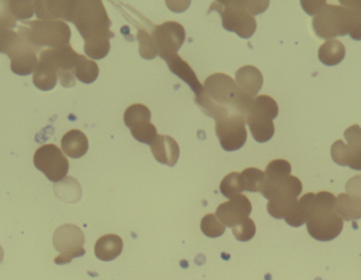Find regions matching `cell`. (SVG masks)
<instances>
[{
  "mask_svg": "<svg viewBox=\"0 0 361 280\" xmlns=\"http://www.w3.org/2000/svg\"><path fill=\"white\" fill-rule=\"evenodd\" d=\"M74 23L85 40L84 50L92 59H103L110 51V39L114 37L110 31L111 20L104 4L99 0H75Z\"/></svg>",
  "mask_w": 361,
  "mask_h": 280,
  "instance_id": "6da1fadb",
  "label": "cell"
},
{
  "mask_svg": "<svg viewBox=\"0 0 361 280\" xmlns=\"http://www.w3.org/2000/svg\"><path fill=\"white\" fill-rule=\"evenodd\" d=\"M254 99L242 93L235 80L225 73H214L204 82V92L195 97V103L214 120L228 114L245 116Z\"/></svg>",
  "mask_w": 361,
  "mask_h": 280,
  "instance_id": "7a4b0ae2",
  "label": "cell"
},
{
  "mask_svg": "<svg viewBox=\"0 0 361 280\" xmlns=\"http://www.w3.org/2000/svg\"><path fill=\"white\" fill-rule=\"evenodd\" d=\"M269 4V1H214L210 6L208 14L212 11L220 13L225 30L247 39L257 30L254 15L264 12Z\"/></svg>",
  "mask_w": 361,
  "mask_h": 280,
  "instance_id": "3957f363",
  "label": "cell"
},
{
  "mask_svg": "<svg viewBox=\"0 0 361 280\" xmlns=\"http://www.w3.org/2000/svg\"><path fill=\"white\" fill-rule=\"evenodd\" d=\"M336 197L329 192L315 195L313 211L307 221V232L318 241H331L341 235L343 220L335 212Z\"/></svg>",
  "mask_w": 361,
  "mask_h": 280,
  "instance_id": "277c9868",
  "label": "cell"
},
{
  "mask_svg": "<svg viewBox=\"0 0 361 280\" xmlns=\"http://www.w3.org/2000/svg\"><path fill=\"white\" fill-rule=\"evenodd\" d=\"M18 32L23 33L38 50L44 47L49 49L67 46L71 39V29L63 20L25 21L19 25Z\"/></svg>",
  "mask_w": 361,
  "mask_h": 280,
  "instance_id": "5b68a950",
  "label": "cell"
},
{
  "mask_svg": "<svg viewBox=\"0 0 361 280\" xmlns=\"http://www.w3.org/2000/svg\"><path fill=\"white\" fill-rule=\"evenodd\" d=\"M278 114L279 107L273 97L269 95L255 97L246 120L255 141L265 143L274 137V120L277 118Z\"/></svg>",
  "mask_w": 361,
  "mask_h": 280,
  "instance_id": "8992f818",
  "label": "cell"
},
{
  "mask_svg": "<svg viewBox=\"0 0 361 280\" xmlns=\"http://www.w3.org/2000/svg\"><path fill=\"white\" fill-rule=\"evenodd\" d=\"M80 54L72 48L71 44L59 48L46 49L40 51L38 59L42 63L52 66L56 71L57 78L61 86L71 88L76 85L74 69Z\"/></svg>",
  "mask_w": 361,
  "mask_h": 280,
  "instance_id": "52a82bcc",
  "label": "cell"
},
{
  "mask_svg": "<svg viewBox=\"0 0 361 280\" xmlns=\"http://www.w3.org/2000/svg\"><path fill=\"white\" fill-rule=\"evenodd\" d=\"M316 35L324 39H334L337 36H345L350 32V18L343 6L328 4L313 19Z\"/></svg>",
  "mask_w": 361,
  "mask_h": 280,
  "instance_id": "ba28073f",
  "label": "cell"
},
{
  "mask_svg": "<svg viewBox=\"0 0 361 280\" xmlns=\"http://www.w3.org/2000/svg\"><path fill=\"white\" fill-rule=\"evenodd\" d=\"M84 243L85 235L78 226L74 224L59 226L53 236V245L61 253L55 258V264H69L74 258L84 256L86 254Z\"/></svg>",
  "mask_w": 361,
  "mask_h": 280,
  "instance_id": "9c48e42d",
  "label": "cell"
},
{
  "mask_svg": "<svg viewBox=\"0 0 361 280\" xmlns=\"http://www.w3.org/2000/svg\"><path fill=\"white\" fill-rule=\"evenodd\" d=\"M34 165L52 182H59L67 177L69 161L54 144H46L36 150L33 157Z\"/></svg>",
  "mask_w": 361,
  "mask_h": 280,
  "instance_id": "30bf717a",
  "label": "cell"
},
{
  "mask_svg": "<svg viewBox=\"0 0 361 280\" xmlns=\"http://www.w3.org/2000/svg\"><path fill=\"white\" fill-rule=\"evenodd\" d=\"M216 133L220 145L226 152H235L243 147L247 140L246 118L241 114H229L216 118Z\"/></svg>",
  "mask_w": 361,
  "mask_h": 280,
  "instance_id": "8fae6325",
  "label": "cell"
},
{
  "mask_svg": "<svg viewBox=\"0 0 361 280\" xmlns=\"http://www.w3.org/2000/svg\"><path fill=\"white\" fill-rule=\"evenodd\" d=\"M152 39L158 54L163 59H167L178 54L186 37L184 27L177 21H166L156 25L152 32Z\"/></svg>",
  "mask_w": 361,
  "mask_h": 280,
  "instance_id": "7c38bea8",
  "label": "cell"
},
{
  "mask_svg": "<svg viewBox=\"0 0 361 280\" xmlns=\"http://www.w3.org/2000/svg\"><path fill=\"white\" fill-rule=\"evenodd\" d=\"M18 33V42L8 56L11 59V70L17 75L25 76L34 73L37 68L38 50L23 33Z\"/></svg>",
  "mask_w": 361,
  "mask_h": 280,
  "instance_id": "4fadbf2b",
  "label": "cell"
},
{
  "mask_svg": "<svg viewBox=\"0 0 361 280\" xmlns=\"http://www.w3.org/2000/svg\"><path fill=\"white\" fill-rule=\"evenodd\" d=\"M252 211L250 199L241 194L219 205L216 216L225 226L233 229L250 218Z\"/></svg>",
  "mask_w": 361,
  "mask_h": 280,
  "instance_id": "5bb4252c",
  "label": "cell"
},
{
  "mask_svg": "<svg viewBox=\"0 0 361 280\" xmlns=\"http://www.w3.org/2000/svg\"><path fill=\"white\" fill-rule=\"evenodd\" d=\"M302 192V183L295 176H288L286 179L279 181H265L263 184L261 194L263 197L273 200V199H297Z\"/></svg>",
  "mask_w": 361,
  "mask_h": 280,
  "instance_id": "9a60e30c",
  "label": "cell"
},
{
  "mask_svg": "<svg viewBox=\"0 0 361 280\" xmlns=\"http://www.w3.org/2000/svg\"><path fill=\"white\" fill-rule=\"evenodd\" d=\"M75 0H63V1H35L36 16L39 20L72 21Z\"/></svg>",
  "mask_w": 361,
  "mask_h": 280,
  "instance_id": "2e32d148",
  "label": "cell"
},
{
  "mask_svg": "<svg viewBox=\"0 0 361 280\" xmlns=\"http://www.w3.org/2000/svg\"><path fill=\"white\" fill-rule=\"evenodd\" d=\"M235 83L243 95L254 99L262 88L263 75L258 68L254 66H244L235 73Z\"/></svg>",
  "mask_w": 361,
  "mask_h": 280,
  "instance_id": "e0dca14e",
  "label": "cell"
},
{
  "mask_svg": "<svg viewBox=\"0 0 361 280\" xmlns=\"http://www.w3.org/2000/svg\"><path fill=\"white\" fill-rule=\"evenodd\" d=\"M152 152L159 163L173 167L180 157L179 144L169 135H158L152 144Z\"/></svg>",
  "mask_w": 361,
  "mask_h": 280,
  "instance_id": "ac0fdd59",
  "label": "cell"
},
{
  "mask_svg": "<svg viewBox=\"0 0 361 280\" xmlns=\"http://www.w3.org/2000/svg\"><path fill=\"white\" fill-rule=\"evenodd\" d=\"M165 61L169 65V70L190 87L191 90L195 92V97H200L204 92V86L200 83L195 71L180 55H173L165 59Z\"/></svg>",
  "mask_w": 361,
  "mask_h": 280,
  "instance_id": "d6986e66",
  "label": "cell"
},
{
  "mask_svg": "<svg viewBox=\"0 0 361 280\" xmlns=\"http://www.w3.org/2000/svg\"><path fill=\"white\" fill-rule=\"evenodd\" d=\"M61 144L63 154L72 159L82 158L89 150L88 138L78 129H72L65 133Z\"/></svg>",
  "mask_w": 361,
  "mask_h": 280,
  "instance_id": "ffe728a7",
  "label": "cell"
},
{
  "mask_svg": "<svg viewBox=\"0 0 361 280\" xmlns=\"http://www.w3.org/2000/svg\"><path fill=\"white\" fill-rule=\"evenodd\" d=\"M314 200H315V194L313 193H307L305 196L301 197L284 218L286 224L293 228H299L307 224L313 211Z\"/></svg>",
  "mask_w": 361,
  "mask_h": 280,
  "instance_id": "44dd1931",
  "label": "cell"
},
{
  "mask_svg": "<svg viewBox=\"0 0 361 280\" xmlns=\"http://www.w3.org/2000/svg\"><path fill=\"white\" fill-rule=\"evenodd\" d=\"M123 247L124 243L120 236L116 234L105 235L95 243V256L102 262H112L122 254Z\"/></svg>",
  "mask_w": 361,
  "mask_h": 280,
  "instance_id": "7402d4cb",
  "label": "cell"
},
{
  "mask_svg": "<svg viewBox=\"0 0 361 280\" xmlns=\"http://www.w3.org/2000/svg\"><path fill=\"white\" fill-rule=\"evenodd\" d=\"M335 212L345 221L361 219V198L349 194H341L336 198Z\"/></svg>",
  "mask_w": 361,
  "mask_h": 280,
  "instance_id": "603a6c76",
  "label": "cell"
},
{
  "mask_svg": "<svg viewBox=\"0 0 361 280\" xmlns=\"http://www.w3.org/2000/svg\"><path fill=\"white\" fill-rule=\"evenodd\" d=\"M345 53L347 52H345V44L341 40H326L318 50V59L324 65L332 67L343 61Z\"/></svg>",
  "mask_w": 361,
  "mask_h": 280,
  "instance_id": "cb8c5ba5",
  "label": "cell"
},
{
  "mask_svg": "<svg viewBox=\"0 0 361 280\" xmlns=\"http://www.w3.org/2000/svg\"><path fill=\"white\" fill-rule=\"evenodd\" d=\"M33 84L42 91H50L56 86L57 74L54 68L39 61L33 73Z\"/></svg>",
  "mask_w": 361,
  "mask_h": 280,
  "instance_id": "d4e9b609",
  "label": "cell"
},
{
  "mask_svg": "<svg viewBox=\"0 0 361 280\" xmlns=\"http://www.w3.org/2000/svg\"><path fill=\"white\" fill-rule=\"evenodd\" d=\"M99 68L97 63L80 54L74 69L75 78L84 84H92L99 78Z\"/></svg>",
  "mask_w": 361,
  "mask_h": 280,
  "instance_id": "484cf974",
  "label": "cell"
},
{
  "mask_svg": "<svg viewBox=\"0 0 361 280\" xmlns=\"http://www.w3.org/2000/svg\"><path fill=\"white\" fill-rule=\"evenodd\" d=\"M152 120V112L147 106L143 104H133L127 108L124 114L125 125L129 129L149 123Z\"/></svg>",
  "mask_w": 361,
  "mask_h": 280,
  "instance_id": "4316f807",
  "label": "cell"
},
{
  "mask_svg": "<svg viewBox=\"0 0 361 280\" xmlns=\"http://www.w3.org/2000/svg\"><path fill=\"white\" fill-rule=\"evenodd\" d=\"M341 6L347 10L350 18V36L352 39L361 40V0H345Z\"/></svg>",
  "mask_w": 361,
  "mask_h": 280,
  "instance_id": "83f0119b",
  "label": "cell"
},
{
  "mask_svg": "<svg viewBox=\"0 0 361 280\" xmlns=\"http://www.w3.org/2000/svg\"><path fill=\"white\" fill-rule=\"evenodd\" d=\"M244 190L250 193L261 192L264 184L265 175L261 169L248 167L241 173Z\"/></svg>",
  "mask_w": 361,
  "mask_h": 280,
  "instance_id": "f1b7e54d",
  "label": "cell"
},
{
  "mask_svg": "<svg viewBox=\"0 0 361 280\" xmlns=\"http://www.w3.org/2000/svg\"><path fill=\"white\" fill-rule=\"evenodd\" d=\"M55 194L59 199H63L66 202H76L78 200L73 194L82 196V188L80 184L73 178H67L61 183L54 186Z\"/></svg>",
  "mask_w": 361,
  "mask_h": 280,
  "instance_id": "f546056e",
  "label": "cell"
},
{
  "mask_svg": "<svg viewBox=\"0 0 361 280\" xmlns=\"http://www.w3.org/2000/svg\"><path fill=\"white\" fill-rule=\"evenodd\" d=\"M292 173V165L283 159L271 161L265 169V181H279L286 179Z\"/></svg>",
  "mask_w": 361,
  "mask_h": 280,
  "instance_id": "4dcf8cb0",
  "label": "cell"
},
{
  "mask_svg": "<svg viewBox=\"0 0 361 280\" xmlns=\"http://www.w3.org/2000/svg\"><path fill=\"white\" fill-rule=\"evenodd\" d=\"M243 183H242L241 174L231 173L221 181L220 192L223 196L231 199L239 196L243 192Z\"/></svg>",
  "mask_w": 361,
  "mask_h": 280,
  "instance_id": "1f68e13d",
  "label": "cell"
},
{
  "mask_svg": "<svg viewBox=\"0 0 361 280\" xmlns=\"http://www.w3.org/2000/svg\"><path fill=\"white\" fill-rule=\"evenodd\" d=\"M297 201L298 199H273L267 203V212L276 219H284L288 212L296 205Z\"/></svg>",
  "mask_w": 361,
  "mask_h": 280,
  "instance_id": "d6a6232c",
  "label": "cell"
},
{
  "mask_svg": "<svg viewBox=\"0 0 361 280\" xmlns=\"http://www.w3.org/2000/svg\"><path fill=\"white\" fill-rule=\"evenodd\" d=\"M201 230L206 237L218 238L224 234L226 226L218 219L214 214H208L202 218Z\"/></svg>",
  "mask_w": 361,
  "mask_h": 280,
  "instance_id": "836d02e7",
  "label": "cell"
},
{
  "mask_svg": "<svg viewBox=\"0 0 361 280\" xmlns=\"http://www.w3.org/2000/svg\"><path fill=\"white\" fill-rule=\"evenodd\" d=\"M11 13L14 15L15 18L23 21L25 19L31 18L35 13V1H8Z\"/></svg>",
  "mask_w": 361,
  "mask_h": 280,
  "instance_id": "e575fe53",
  "label": "cell"
},
{
  "mask_svg": "<svg viewBox=\"0 0 361 280\" xmlns=\"http://www.w3.org/2000/svg\"><path fill=\"white\" fill-rule=\"evenodd\" d=\"M131 135L135 138L137 141L141 143L148 144L152 145L154 140L158 137V130L156 126L152 123H146V124L141 125V126L135 127L131 128Z\"/></svg>",
  "mask_w": 361,
  "mask_h": 280,
  "instance_id": "d590c367",
  "label": "cell"
},
{
  "mask_svg": "<svg viewBox=\"0 0 361 280\" xmlns=\"http://www.w3.org/2000/svg\"><path fill=\"white\" fill-rule=\"evenodd\" d=\"M137 40L140 44V54L143 59H154L158 55L152 34L148 33L145 30H139Z\"/></svg>",
  "mask_w": 361,
  "mask_h": 280,
  "instance_id": "8d00e7d4",
  "label": "cell"
},
{
  "mask_svg": "<svg viewBox=\"0 0 361 280\" xmlns=\"http://www.w3.org/2000/svg\"><path fill=\"white\" fill-rule=\"evenodd\" d=\"M233 234L237 241L245 243V241L254 238L255 234H256V224L250 218H247L233 228Z\"/></svg>",
  "mask_w": 361,
  "mask_h": 280,
  "instance_id": "74e56055",
  "label": "cell"
},
{
  "mask_svg": "<svg viewBox=\"0 0 361 280\" xmlns=\"http://www.w3.org/2000/svg\"><path fill=\"white\" fill-rule=\"evenodd\" d=\"M18 42V33L10 28L0 27V53L8 54Z\"/></svg>",
  "mask_w": 361,
  "mask_h": 280,
  "instance_id": "f35d334b",
  "label": "cell"
},
{
  "mask_svg": "<svg viewBox=\"0 0 361 280\" xmlns=\"http://www.w3.org/2000/svg\"><path fill=\"white\" fill-rule=\"evenodd\" d=\"M331 156L336 164L341 165V166H348L347 144L341 140L335 142L331 148Z\"/></svg>",
  "mask_w": 361,
  "mask_h": 280,
  "instance_id": "ab89813d",
  "label": "cell"
},
{
  "mask_svg": "<svg viewBox=\"0 0 361 280\" xmlns=\"http://www.w3.org/2000/svg\"><path fill=\"white\" fill-rule=\"evenodd\" d=\"M343 135L347 140L348 145L361 148V127L360 125H353V126L349 127Z\"/></svg>",
  "mask_w": 361,
  "mask_h": 280,
  "instance_id": "60d3db41",
  "label": "cell"
},
{
  "mask_svg": "<svg viewBox=\"0 0 361 280\" xmlns=\"http://www.w3.org/2000/svg\"><path fill=\"white\" fill-rule=\"evenodd\" d=\"M345 190L348 194L361 198V175L351 178L345 184Z\"/></svg>",
  "mask_w": 361,
  "mask_h": 280,
  "instance_id": "b9f144b4",
  "label": "cell"
},
{
  "mask_svg": "<svg viewBox=\"0 0 361 280\" xmlns=\"http://www.w3.org/2000/svg\"><path fill=\"white\" fill-rule=\"evenodd\" d=\"M303 10L309 15H316L328 6L326 1H301Z\"/></svg>",
  "mask_w": 361,
  "mask_h": 280,
  "instance_id": "7bdbcfd3",
  "label": "cell"
},
{
  "mask_svg": "<svg viewBox=\"0 0 361 280\" xmlns=\"http://www.w3.org/2000/svg\"><path fill=\"white\" fill-rule=\"evenodd\" d=\"M2 260H4V250L0 247V264H1Z\"/></svg>",
  "mask_w": 361,
  "mask_h": 280,
  "instance_id": "ee69618b",
  "label": "cell"
}]
</instances>
